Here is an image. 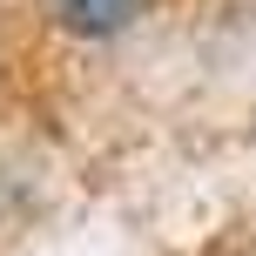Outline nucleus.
Masks as SVG:
<instances>
[{
	"label": "nucleus",
	"instance_id": "nucleus-1",
	"mask_svg": "<svg viewBox=\"0 0 256 256\" xmlns=\"http://www.w3.org/2000/svg\"><path fill=\"white\" fill-rule=\"evenodd\" d=\"M142 14V0H54V20L81 40H108Z\"/></svg>",
	"mask_w": 256,
	"mask_h": 256
}]
</instances>
